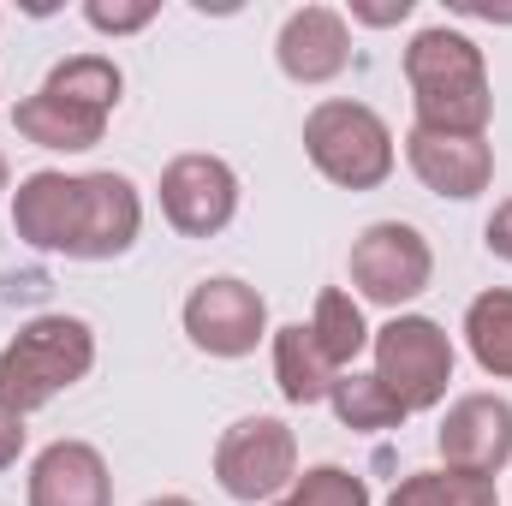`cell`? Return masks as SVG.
I'll return each instance as SVG.
<instances>
[{
    "label": "cell",
    "instance_id": "obj_11",
    "mask_svg": "<svg viewBox=\"0 0 512 506\" xmlns=\"http://www.w3.org/2000/svg\"><path fill=\"white\" fill-rule=\"evenodd\" d=\"M274 60L292 84H334L346 66H352V30H346V12L334 6H298L286 12L280 36H274Z\"/></svg>",
    "mask_w": 512,
    "mask_h": 506
},
{
    "label": "cell",
    "instance_id": "obj_19",
    "mask_svg": "<svg viewBox=\"0 0 512 506\" xmlns=\"http://www.w3.org/2000/svg\"><path fill=\"white\" fill-rule=\"evenodd\" d=\"M310 334H316V346L328 352V364L334 370H352L358 364V352L370 346V322H364V304L346 292V286H328L322 298H316V316H310Z\"/></svg>",
    "mask_w": 512,
    "mask_h": 506
},
{
    "label": "cell",
    "instance_id": "obj_4",
    "mask_svg": "<svg viewBox=\"0 0 512 506\" xmlns=\"http://www.w3.org/2000/svg\"><path fill=\"white\" fill-rule=\"evenodd\" d=\"M370 352H376V381L405 405V417L435 411L447 399V381H453V364L459 358H453V340H447L441 322L399 310L393 322H382L370 334Z\"/></svg>",
    "mask_w": 512,
    "mask_h": 506
},
{
    "label": "cell",
    "instance_id": "obj_21",
    "mask_svg": "<svg viewBox=\"0 0 512 506\" xmlns=\"http://www.w3.org/2000/svg\"><path fill=\"white\" fill-rule=\"evenodd\" d=\"M382 506H501L495 501V483L489 477H471V471H411Z\"/></svg>",
    "mask_w": 512,
    "mask_h": 506
},
{
    "label": "cell",
    "instance_id": "obj_1",
    "mask_svg": "<svg viewBox=\"0 0 512 506\" xmlns=\"http://www.w3.org/2000/svg\"><path fill=\"white\" fill-rule=\"evenodd\" d=\"M405 84H411V108L417 131H441V137H483L495 120V90H489V60L465 30L429 24L411 36L405 48Z\"/></svg>",
    "mask_w": 512,
    "mask_h": 506
},
{
    "label": "cell",
    "instance_id": "obj_7",
    "mask_svg": "<svg viewBox=\"0 0 512 506\" xmlns=\"http://www.w3.org/2000/svg\"><path fill=\"white\" fill-rule=\"evenodd\" d=\"M185 334L209 358H251L268 340V298L239 274H209L185 298Z\"/></svg>",
    "mask_w": 512,
    "mask_h": 506
},
{
    "label": "cell",
    "instance_id": "obj_25",
    "mask_svg": "<svg viewBox=\"0 0 512 506\" xmlns=\"http://www.w3.org/2000/svg\"><path fill=\"white\" fill-rule=\"evenodd\" d=\"M411 6H417V0H352V18L387 30V24H405V18H411Z\"/></svg>",
    "mask_w": 512,
    "mask_h": 506
},
{
    "label": "cell",
    "instance_id": "obj_22",
    "mask_svg": "<svg viewBox=\"0 0 512 506\" xmlns=\"http://www.w3.org/2000/svg\"><path fill=\"white\" fill-rule=\"evenodd\" d=\"M268 506H370V483L346 465H310L292 477V489Z\"/></svg>",
    "mask_w": 512,
    "mask_h": 506
},
{
    "label": "cell",
    "instance_id": "obj_2",
    "mask_svg": "<svg viewBox=\"0 0 512 506\" xmlns=\"http://www.w3.org/2000/svg\"><path fill=\"white\" fill-rule=\"evenodd\" d=\"M96 370V328L84 316H30L0 352V399L12 411H42Z\"/></svg>",
    "mask_w": 512,
    "mask_h": 506
},
{
    "label": "cell",
    "instance_id": "obj_12",
    "mask_svg": "<svg viewBox=\"0 0 512 506\" xmlns=\"http://www.w3.org/2000/svg\"><path fill=\"white\" fill-rule=\"evenodd\" d=\"M405 161L417 173L423 191L435 197H453V203H471L489 191L495 179V149L489 137H441V131H405Z\"/></svg>",
    "mask_w": 512,
    "mask_h": 506
},
{
    "label": "cell",
    "instance_id": "obj_14",
    "mask_svg": "<svg viewBox=\"0 0 512 506\" xmlns=\"http://www.w3.org/2000/svg\"><path fill=\"white\" fill-rule=\"evenodd\" d=\"M143 233V197L126 173H84V227L72 262H108L126 256Z\"/></svg>",
    "mask_w": 512,
    "mask_h": 506
},
{
    "label": "cell",
    "instance_id": "obj_8",
    "mask_svg": "<svg viewBox=\"0 0 512 506\" xmlns=\"http://www.w3.org/2000/svg\"><path fill=\"white\" fill-rule=\"evenodd\" d=\"M161 215L179 239H215L239 215V173L221 155H173L161 167Z\"/></svg>",
    "mask_w": 512,
    "mask_h": 506
},
{
    "label": "cell",
    "instance_id": "obj_16",
    "mask_svg": "<svg viewBox=\"0 0 512 506\" xmlns=\"http://www.w3.org/2000/svg\"><path fill=\"white\" fill-rule=\"evenodd\" d=\"M274 381H280V399H286V405H322V399L334 393L340 370H334L328 352L316 346L310 322L274 328Z\"/></svg>",
    "mask_w": 512,
    "mask_h": 506
},
{
    "label": "cell",
    "instance_id": "obj_23",
    "mask_svg": "<svg viewBox=\"0 0 512 506\" xmlns=\"http://www.w3.org/2000/svg\"><path fill=\"white\" fill-rule=\"evenodd\" d=\"M155 0H84V24L102 30V36H137L155 24Z\"/></svg>",
    "mask_w": 512,
    "mask_h": 506
},
{
    "label": "cell",
    "instance_id": "obj_24",
    "mask_svg": "<svg viewBox=\"0 0 512 506\" xmlns=\"http://www.w3.org/2000/svg\"><path fill=\"white\" fill-rule=\"evenodd\" d=\"M24 441H30V429H24V411H12V405L0 399V471H12V465H18Z\"/></svg>",
    "mask_w": 512,
    "mask_h": 506
},
{
    "label": "cell",
    "instance_id": "obj_28",
    "mask_svg": "<svg viewBox=\"0 0 512 506\" xmlns=\"http://www.w3.org/2000/svg\"><path fill=\"white\" fill-rule=\"evenodd\" d=\"M6 179H12V173H6V155H0V191H6Z\"/></svg>",
    "mask_w": 512,
    "mask_h": 506
},
{
    "label": "cell",
    "instance_id": "obj_15",
    "mask_svg": "<svg viewBox=\"0 0 512 506\" xmlns=\"http://www.w3.org/2000/svg\"><path fill=\"white\" fill-rule=\"evenodd\" d=\"M12 126H18L24 143H36V149L78 155V149H96V143H102L108 114H96V108H78V102H66V96L36 90V96H24V102L12 108Z\"/></svg>",
    "mask_w": 512,
    "mask_h": 506
},
{
    "label": "cell",
    "instance_id": "obj_18",
    "mask_svg": "<svg viewBox=\"0 0 512 506\" xmlns=\"http://www.w3.org/2000/svg\"><path fill=\"white\" fill-rule=\"evenodd\" d=\"M42 90H48V96H66V102H78V108L114 114L120 96H126V72H120L108 54H72V60H60V66L42 78Z\"/></svg>",
    "mask_w": 512,
    "mask_h": 506
},
{
    "label": "cell",
    "instance_id": "obj_9",
    "mask_svg": "<svg viewBox=\"0 0 512 506\" xmlns=\"http://www.w3.org/2000/svg\"><path fill=\"white\" fill-rule=\"evenodd\" d=\"M441 465L447 471H471V477H501L512 465V405L501 393H465L447 405L441 429H435Z\"/></svg>",
    "mask_w": 512,
    "mask_h": 506
},
{
    "label": "cell",
    "instance_id": "obj_5",
    "mask_svg": "<svg viewBox=\"0 0 512 506\" xmlns=\"http://www.w3.org/2000/svg\"><path fill=\"white\" fill-rule=\"evenodd\" d=\"M346 268H352V286H358L364 304H382V310L399 316L411 298L429 292V280H435V251H429V239H423L411 221H376V227H364V233L352 239Z\"/></svg>",
    "mask_w": 512,
    "mask_h": 506
},
{
    "label": "cell",
    "instance_id": "obj_27",
    "mask_svg": "<svg viewBox=\"0 0 512 506\" xmlns=\"http://www.w3.org/2000/svg\"><path fill=\"white\" fill-rule=\"evenodd\" d=\"M143 506H197V501H185V495H155V501H143Z\"/></svg>",
    "mask_w": 512,
    "mask_h": 506
},
{
    "label": "cell",
    "instance_id": "obj_6",
    "mask_svg": "<svg viewBox=\"0 0 512 506\" xmlns=\"http://www.w3.org/2000/svg\"><path fill=\"white\" fill-rule=\"evenodd\" d=\"M298 477V435L280 417H239L215 441V483L233 501H280Z\"/></svg>",
    "mask_w": 512,
    "mask_h": 506
},
{
    "label": "cell",
    "instance_id": "obj_26",
    "mask_svg": "<svg viewBox=\"0 0 512 506\" xmlns=\"http://www.w3.org/2000/svg\"><path fill=\"white\" fill-rule=\"evenodd\" d=\"M483 245H489V256H501V262H512V197L489 215V227H483Z\"/></svg>",
    "mask_w": 512,
    "mask_h": 506
},
{
    "label": "cell",
    "instance_id": "obj_17",
    "mask_svg": "<svg viewBox=\"0 0 512 506\" xmlns=\"http://www.w3.org/2000/svg\"><path fill=\"white\" fill-rule=\"evenodd\" d=\"M465 346L477 370L495 381H512V286H489L465 310Z\"/></svg>",
    "mask_w": 512,
    "mask_h": 506
},
{
    "label": "cell",
    "instance_id": "obj_13",
    "mask_svg": "<svg viewBox=\"0 0 512 506\" xmlns=\"http://www.w3.org/2000/svg\"><path fill=\"white\" fill-rule=\"evenodd\" d=\"M30 506H114V477L102 447L90 441H48L30 459Z\"/></svg>",
    "mask_w": 512,
    "mask_h": 506
},
{
    "label": "cell",
    "instance_id": "obj_20",
    "mask_svg": "<svg viewBox=\"0 0 512 506\" xmlns=\"http://www.w3.org/2000/svg\"><path fill=\"white\" fill-rule=\"evenodd\" d=\"M328 405H334L340 429H358V435H376V429H399V423H405V405L376 381V370H370V376H364V370H340Z\"/></svg>",
    "mask_w": 512,
    "mask_h": 506
},
{
    "label": "cell",
    "instance_id": "obj_10",
    "mask_svg": "<svg viewBox=\"0 0 512 506\" xmlns=\"http://www.w3.org/2000/svg\"><path fill=\"white\" fill-rule=\"evenodd\" d=\"M78 227H84V173H24L12 191V233L30 251L72 256L78 251Z\"/></svg>",
    "mask_w": 512,
    "mask_h": 506
},
{
    "label": "cell",
    "instance_id": "obj_3",
    "mask_svg": "<svg viewBox=\"0 0 512 506\" xmlns=\"http://www.w3.org/2000/svg\"><path fill=\"white\" fill-rule=\"evenodd\" d=\"M304 155L340 191H376V185H387V173L399 161L387 120L376 108H364V102H346V96L310 108V120H304Z\"/></svg>",
    "mask_w": 512,
    "mask_h": 506
}]
</instances>
